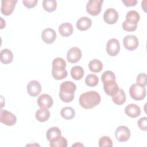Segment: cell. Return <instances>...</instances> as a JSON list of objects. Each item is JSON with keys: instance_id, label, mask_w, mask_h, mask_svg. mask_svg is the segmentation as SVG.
<instances>
[{"instance_id": "5b68a950", "label": "cell", "mask_w": 147, "mask_h": 147, "mask_svg": "<svg viewBox=\"0 0 147 147\" xmlns=\"http://www.w3.org/2000/svg\"><path fill=\"white\" fill-rule=\"evenodd\" d=\"M0 121L7 126H13L17 121L16 116L12 113L1 109L0 111Z\"/></svg>"}, {"instance_id": "52a82bcc", "label": "cell", "mask_w": 147, "mask_h": 147, "mask_svg": "<svg viewBox=\"0 0 147 147\" xmlns=\"http://www.w3.org/2000/svg\"><path fill=\"white\" fill-rule=\"evenodd\" d=\"M120 51V44L119 41L114 38L108 40L106 44V51L109 56H115Z\"/></svg>"}, {"instance_id": "ac0fdd59", "label": "cell", "mask_w": 147, "mask_h": 147, "mask_svg": "<svg viewBox=\"0 0 147 147\" xmlns=\"http://www.w3.org/2000/svg\"><path fill=\"white\" fill-rule=\"evenodd\" d=\"M77 28L81 31H85L91 26L92 21L90 18L87 17H80L76 22Z\"/></svg>"}, {"instance_id": "d4e9b609", "label": "cell", "mask_w": 147, "mask_h": 147, "mask_svg": "<svg viewBox=\"0 0 147 147\" xmlns=\"http://www.w3.org/2000/svg\"><path fill=\"white\" fill-rule=\"evenodd\" d=\"M71 77L76 80L82 79L84 76V69L81 66L76 65L73 67L71 69Z\"/></svg>"}, {"instance_id": "f35d334b", "label": "cell", "mask_w": 147, "mask_h": 147, "mask_svg": "<svg viewBox=\"0 0 147 147\" xmlns=\"http://www.w3.org/2000/svg\"><path fill=\"white\" fill-rule=\"evenodd\" d=\"M84 146V145H83L82 144L80 143V142H76L74 144L72 145V146Z\"/></svg>"}, {"instance_id": "4fadbf2b", "label": "cell", "mask_w": 147, "mask_h": 147, "mask_svg": "<svg viewBox=\"0 0 147 147\" xmlns=\"http://www.w3.org/2000/svg\"><path fill=\"white\" fill-rule=\"evenodd\" d=\"M53 103V100L52 98L47 94H41L37 99L38 106L41 109H48L52 106Z\"/></svg>"}, {"instance_id": "9c48e42d", "label": "cell", "mask_w": 147, "mask_h": 147, "mask_svg": "<svg viewBox=\"0 0 147 147\" xmlns=\"http://www.w3.org/2000/svg\"><path fill=\"white\" fill-rule=\"evenodd\" d=\"M17 0H2L1 11L4 16H10L14 10Z\"/></svg>"}, {"instance_id": "9a60e30c", "label": "cell", "mask_w": 147, "mask_h": 147, "mask_svg": "<svg viewBox=\"0 0 147 147\" xmlns=\"http://www.w3.org/2000/svg\"><path fill=\"white\" fill-rule=\"evenodd\" d=\"M103 83V89L105 93L110 96H113V95H114L119 90L118 85L116 83L115 80L109 81Z\"/></svg>"}, {"instance_id": "836d02e7", "label": "cell", "mask_w": 147, "mask_h": 147, "mask_svg": "<svg viewBox=\"0 0 147 147\" xmlns=\"http://www.w3.org/2000/svg\"><path fill=\"white\" fill-rule=\"evenodd\" d=\"M136 82L137 84L142 87H145L147 83L146 75L145 73L139 74L137 76Z\"/></svg>"}, {"instance_id": "d590c367", "label": "cell", "mask_w": 147, "mask_h": 147, "mask_svg": "<svg viewBox=\"0 0 147 147\" xmlns=\"http://www.w3.org/2000/svg\"><path fill=\"white\" fill-rule=\"evenodd\" d=\"M137 125L139 128L143 130L146 131L147 130V117H142L137 121Z\"/></svg>"}, {"instance_id": "4dcf8cb0", "label": "cell", "mask_w": 147, "mask_h": 147, "mask_svg": "<svg viewBox=\"0 0 147 147\" xmlns=\"http://www.w3.org/2000/svg\"><path fill=\"white\" fill-rule=\"evenodd\" d=\"M101 79L103 83L111 80H115V75L113 71H106L103 73L101 76Z\"/></svg>"}, {"instance_id": "484cf974", "label": "cell", "mask_w": 147, "mask_h": 147, "mask_svg": "<svg viewBox=\"0 0 147 147\" xmlns=\"http://www.w3.org/2000/svg\"><path fill=\"white\" fill-rule=\"evenodd\" d=\"M61 117L67 120L72 119L75 115V111L71 107H64L60 111Z\"/></svg>"}, {"instance_id": "e0dca14e", "label": "cell", "mask_w": 147, "mask_h": 147, "mask_svg": "<svg viewBox=\"0 0 147 147\" xmlns=\"http://www.w3.org/2000/svg\"><path fill=\"white\" fill-rule=\"evenodd\" d=\"M46 136L47 140L50 142H53L61 136V131L59 127L53 126L48 129L46 133Z\"/></svg>"}, {"instance_id": "7402d4cb", "label": "cell", "mask_w": 147, "mask_h": 147, "mask_svg": "<svg viewBox=\"0 0 147 147\" xmlns=\"http://www.w3.org/2000/svg\"><path fill=\"white\" fill-rule=\"evenodd\" d=\"M111 97L113 102L117 105H122L126 101L125 92L121 88H119L118 92Z\"/></svg>"}, {"instance_id": "8992f818", "label": "cell", "mask_w": 147, "mask_h": 147, "mask_svg": "<svg viewBox=\"0 0 147 147\" xmlns=\"http://www.w3.org/2000/svg\"><path fill=\"white\" fill-rule=\"evenodd\" d=\"M123 44L126 49L132 51L135 50L138 47L139 41L136 36L129 34L123 37Z\"/></svg>"}, {"instance_id": "f1b7e54d", "label": "cell", "mask_w": 147, "mask_h": 147, "mask_svg": "<svg viewBox=\"0 0 147 147\" xmlns=\"http://www.w3.org/2000/svg\"><path fill=\"white\" fill-rule=\"evenodd\" d=\"M99 82L98 77L95 74H88L86 76L85 78L86 84L90 87H93L96 86Z\"/></svg>"}, {"instance_id": "cb8c5ba5", "label": "cell", "mask_w": 147, "mask_h": 147, "mask_svg": "<svg viewBox=\"0 0 147 147\" xmlns=\"http://www.w3.org/2000/svg\"><path fill=\"white\" fill-rule=\"evenodd\" d=\"M140 20V16L139 13L136 10H130L129 11L126 15L125 21L127 22L137 24L138 22Z\"/></svg>"}, {"instance_id": "4316f807", "label": "cell", "mask_w": 147, "mask_h": 147, "mask_svg": "<svg viewBox=\"0 0 147 147\" xmlns=\"http://www.w3.org/2000/svg\"><path fill=\"white\" fill-rule=\"evenodd\" d=\"M88 68L91 72H99L103 68V64L99 60L94 59L89 62Z\"/></svg>"}, {"instance_id": "8fae6325", "label": "cell", "mask_w": 147, "mask_h": 147, "mask_svg": "<svg viewBox=\"0 0 147 147\" xmlns=\"http://www.w3.org/2000/svg\"><path fill=\"white\" fill-rule=\"evenodd\" d=\"M82 57V51L76 47L71 48L67 52V59L69 63H76Z\"/></svg>"}, {"instance_id": "f546056e", "label": "cell", "mask_w": 147, "mask_h": 147, "mask_svg": "<svg viewBox=\"0 0 147 147\" xmlns=\"http://www.w3.org/2000/svg\"><path fill=\"white\" fill-rule=\"evenodd\" d=\"M49 145L52 147H67L68 145V142L65 138L61 136L56 140L51 142Z\"/></svg>"}, {"instance_id": "7a4b0ae2", "label": "cell", "mask_w": 147, "mask_h": 147, "mask_svg": "<svg viewBox=\"0 0 147 147\" xmlns=\"http://www.w3.org/2000/svg\"><path fill=\"white\" fill-rule=\"evenodd\" d=\"M76 90V84L71 81L62 82L60 86L59 94L60 99L65 103L71 102L74 99V94Z\"/></svg>"}, {"instance_id": "8d00e7d4", "label": "cell", "mask_w": 147, "mask_h": 147, "mask_svg": "<svg viewBox=\"0 0 147 147\" xmlns=\"http://www.w3.org/2000/svg\"><path fill=\"white\" fill-rule=\"evenodd\" d=\"M37 0H23L22 3L27 8H33L34 7L37 3Z\"/></svg>"}, {"instance_id": "2e32d148", "label": "cell", "mask_w": 147, "mask_h": 147, "mask_svg": "<svg viewBox=\"0 0 147 147\" xmlns=\"http://www.w3.org/2000/svg\"><path fill=\"white\" fill-rule=\"evenodd\" d=\"M126 114L131 118H136L141 114V109L137 105L130 103L127 105L125 109Z\"/></svg>"}, {"instance_id": "7c38bea8", "label": "cell", "mask_w": 147, "mask_h": 147, "mask_svg": "<svg viewBox=\"0 0 147 147\" xmlns=\"http://www.w3.org/2000/svg\"><path fill=\"white\" fill-rule=\"evenodd\" d=\"M28 94L32 96H38L41 91V86L38 81L33 80L30 81L26 87Z\"/></svg>"}, {"instance_id": "5bb4252c", "label": "cell", "mask_w": 147, "mask_h": 147, "mask_svg": "<svg viewBox=\"0 0 147 147\" xmlns=\"http://www.w3.org/2000/svg\"><path fill=\"white\" fill-rule=\"evenodd\" d=\"M57 37L56 33L52 28H46L41 33V38L44 42L48 44L53 43Z\"/></svg>"}, {"instance_id": "d6986e66", "label": "cell", "mask_w": 147, "mask_h": 147, "mask_svg": "<svg viewBox=\"0 0 147 147\" xmlns=\"http://www.w3.org/2000/svg\"><path fill=\"white\" fill-rule=\"evenodd\" d=\"M59 32L63 37H68L71 36L74 31V28L71 24L69 22L62 23L59 26Z\"/></svg>"}, {"instance_id": "ffe728a7", "label": "cell", "mask_w": 147, "mask_h": 147, "mask_svg": "<svg viewBox=\"0 0 147 147\" xmlns=\"http://www.w3.org/2000/svg\"><path fill=\"white\" fill-rule=\"evenodd\" d=\"M0 58L1 63L7 64L10 63L13 59V52L7 48H5L1 51Z\"/></svg>"}, {"instance_id": "83f0119b", "label": "cell", "mask_w": 147, "mask_h": 147, "mask_svg": "<svg viewBox=\"0 0 147 147\" xmlns=\"http://www.w3.org/2000/svg\"><path fill=\"white\" fill-rule=\"evenodd\" d=\"M42 7L48 12L54 11L57 7V2L55 0H44L42 1Z\"/></svg>"}, {"instance_id": "ba28073f", "label": "cell", "mask_w": 147, "mask_h": 147, "mask_svg": "<svg viewBox=\"0 0 147 147\" xmlns=\"http://www.w3.org/2000/svg\"><path fill=\"white\" fill-rule=\"evenodd\" d=\"M115 136L118 141L125 142L130 137V131L126 126H119L115 130Z\"/></svg>"}, {"instance_id": "6da1fadb", "label": "cell", "mask_w": 147, "mask_h": 147, "mask_svg": "<svg viewBox=\"0 0 147 147\" xmlns=\"http://www.w3.org/2000/svg\"><path fill=\"white\" fill-rule=\"evenodd\" d=\"M101 98L98 92L95 91H89L80 95L79 102L80 106L86 109L94 108L100 102Z\"/></svg>"}, {"instance_id": "3957f363", "label": "cell", "mask_w": 147, "mask_h": 147, "mask_svg": "<svg viewBox=\"0 0 147 147\" xmlns=\"http://www.w3.org/2000/svg\"><path fill=\"white\" fill-rule=\"evenodd\" d=\"M129 94L131 98L134 100H141L145 98L146 91L145 87L141 86L135 83L131 84L130 87Z\"/></svg>"}, {"instance_id": "277c9868", "label": "cell", "mask_w": 147, "mask_h": 147, "mask_svg": "<svg viewBox=\"0 0 147 147\" xmlns=\"http://www.w3.org/2000/svg\"><path fill=\"white\" fill-rule=\"evenodd\" d=\"M103 1L102 0H90L86 5V10L87 13L93 16L99 14L102 9Z\"/></svg>"}, {"instance_id": "74e56055", "label": "cell", "mask_w": 147, "mask_h": 147, "mask_svg": "<svg viewBox=\"0 0 147 147\" xmlns=\"http://www.w3.org/2000/svg\"><path fill=\"white\" fill-rule=\"evenodd\" d=\"M122 2L124 3L125 6L126 7H130L135 6L137 3V1L136 0H122Z\"/></svg>"}, {"instance_id": "1f68e13d", "label": "cell", "mask_w": 147, "mask_h": 147, "mask_svg": "<svg viewBox=\"0 0 147 147\" xmlns=\"http://www.w3.org/2000/svg\"><path fill=\"white\" fill-rule=\"evenodd\" d=\"M112 140L109 136H103L99 140V146H113Z\"/></svg>"}, {"instance_id": "44dd1931", "label": "cell", "mask_w": 147, "mask_h": 147, "mask_svg": "<svg viewBox=\"0 0 147 147\" xmlns=\"http://www.w3.org/2000/svg\"><path fill=\"white\" fill-rule=\"evenodd\" d=\"M52 69L55 71H62L65 69L66 62L61 57H56L52 61Z\"/></svg>"}, {"instance_id": "e575fe53", "label": "cell", "mask_w": 147, "mask_h": 147, "mask_svg": "<svg viewBox=\"0 0 147 147\" xmlns=\"http://www.w3.org/2000/svg\"><path fill=\"white\" fill-rule=\"evenodd\" d=\"M137 27V24H133L127 22L126 21H123L122 23L123 29L127 32H133L136 30Z\"/></svg>"}, {"instance_id": "603a6c76", "label": "cell", "mask_w": 147, "mask_h": 147, "mask_svg": "<svg viewBox=\"0 0 147 147\" xmlns=\"http://www.w3.org/2000/svg\"><path fill=\"white\" fill-rule=\"evenodd\" d=\"M50 117V112L47 109H40L36 112V119L41 122L47 121Z\"/></svg>"}, {"instance_id": "d6a6232c", "label": "cell", "mask_w": 147, "mask_h": 147, "mask_svg": "<svg viewBox=\"0 0 147 147\" xmlns=\"http://www.w3.org/2000/svg\"><path fill=\"white\" fill-rule=\"evenodd\" d=\"M52 75L55 79L62 80L67 76L68 72L66 69L62 71H55L52 70Z\"/></svg>"}, {"instance_id": "30bf717a", "label": "cell", "mask_w": 147, "mask_h": 147, "mask_svg": "<svg viewBox=\"0 0 147 147\" xmlns=\"http://www.w3.org/2000/svg\"><path fill=\"white\" fill-rule=\"evenodd\" d=\"M118 19V13L117 11L113 8L107 9L103 14L104 21L109 25H113L116 23Z\"/></svg>"}]
</instances>
